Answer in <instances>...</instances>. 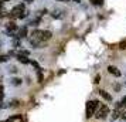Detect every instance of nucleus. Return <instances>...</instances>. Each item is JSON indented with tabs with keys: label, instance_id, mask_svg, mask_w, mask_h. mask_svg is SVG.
Masks as SVG:
<instances>
[{
	"label": "nucleus",
	"instance_id": "25",
	"mask_svg": "<svg viewBox=\"0 0 126 122\" xmlns=\"http://www.w3.org/2000/svg\"><path fill=\"white\" fill-rule=\"evenodd\" d=\"M0 108H4V105H1V102H0Z\"/></svg>",
	"mask_w": 126,
	"mask_h": 122
},
{
	"label": "nucleus",
	"instance_id": "10",
	"mask_svg": "<svg viewBox=\"0 0 126 122\" xmlns=\"http://www.w3.org/2000/svg\"><path fill=\"white\" fill-rule=\"evenodd\" d=\"M99 95H101L105 101H112V95H110V94H108L105 89H99Z\"/></svg>",
	"mask_w": 126,
	"mask_h": 122
},
{
	"label": "nucleus",
	"instance_id": "18",
	"mask_svg": "<svg viewBox=\"0 0 126 122\" xmlns=\"http://www.w3.org/2000/svg\"><path fill=\"white\" fill-rule=\"evenodd\" d=\"M3 97H4V94H3V87L0 85V101L3 99Z\"/></svg>",
	"mask_w": 126,
	"mask_h": 122
},
{
	"label": "nucleus",
	"instance_id": "22",
	"mask_svg": "<svg viewBox=\"0 0 126 122\" xmlns=\"http://www.w3.org/2000/svg\"><path fill=\"white\" fill-rule=\"evenodd\" d=\"M120 48H123V50L126 48V43H125V41H122V43H120Z\"/></svg>",
	"mask_w": 126,
	"mask_h": 122
},
{
	"label": "nucleus",
	"instance_id": "27",
	"mask_svg": "<svg viewBox=\"0 0 126 122\" xmlns=\"http://www.w3.org/2000/svg\"><path fill=\"white\" fill-rule=\"evenodd\" d=\"M27 3H31V0H27Z\"/></svg>",
	"mask_w": 126,
	"mask_h": 122
},
{
	"label": "nucleus",
	"instance_id": "28",
	"mask_svg": "<svg viewBox=\"0 0 126 122\" xmlns=\"http://www.w3.org/2000/svg\"><path fill=\"white\" fill-rule=\"evenodd\" d=\"M0 122H4V121H0Z\"/></svg>",
	"mask_w": 126,
	"mask_h": 122
},
{
	"label": "nucleus",
	"instance_id": "1",
	"mask_svg": "<svg viewBox=\"0 0 126 122\" xmlns=\"http://www.w3.org/2000/svg\"><path fill=\"white\" fill-rule=\"evenodd\" d=\"M52 37L51 31L48 30H33L31 33V38H30V44L34 48H41V46L48 41Z\"/></svg>",
	"mask_w": 126,
	"mask_h": 122
},
{
	"label": "nucleus",
	"instance_id": "5",
	"mask_svg": "<svg viewBox=\"0 0 126 122\" xmlns=\"http://www.w3.org/2000/svg\"><path fill=\"white\" fill-rule=\"evenodd\" d=\"M65 14H67V12L64 10V9H54L51 13V16L54 18H57V20H61V18L65 17Z\"/></svg>",
	"mask_w": 126,
	"mask_h": 122
},
{
	"label": "nucleus",
	"instance_id": "20",
	"mask_svg": "<svg viewBox=\"0 0 126 122\" xmlns=\"http://www.w3.org/2000/svg\"><path fill=\"white\" fill-rule=\"evenodd\" d=\"M38 82H43V74H41V70L38 71Z\"/></svg>",
	"mask_w": 126,
	"mask_h": 122
},
{
	"label": "nucleus",
	"instance_id": "6",
	"mask_svg": "<svg viewBox=\"0 0 126 122\" xmlns=\"http://www.w3.org/2000/svg\"><path fill=\"white\" fill-rule=\"evenodd\" d=\"M6 29H7V33H9V34L12 35V37H14V31H16V30H17V26H16V23H14V21H9V23L6 24Z\"/></svg>",
	"mask_w": 126,
	"mask_h": 122
},
{
	"label": "nucleus",
	"instance_id": "2",
	"mask_svg": "<svg viewBox=\"0 0 126 122\" xmlns=\"http://www.w3.org/2000/svg\"><path fill=\"white\" fill-rule=\"evenodd\" d=\"M29 13L26 12V6H24L23 3H20L17 6H14L12 9V12H10V17L12 18H23L26 17Z\"/></svg>",
	"mask_w": 126,
	"mask_h": 122
},
{
	"label": "nucleus",
	"instance_id": "23",
	"mask_svg": "<svg viewBox=\"0 0 126 122\" xmlns=\"http://www.w3.org/2000/svg\"><path fill=\"white\" fill-rule=\"evenodd\" d=\"M4 1H6V0H0V10H1V7H3V4H4Z\"/></svg>",
	"mask_w": 126,
	"mask_h": 122
},
{
	"label": "nucleus",
	"instance_id": "16",
	"mask_svg": "<svg viewBox=\"0 0 126 122\" xmlns=\"http://www.w3.org/2000/svg\"><path fill=\"white\" fill-rule=\"evenodd\" d=\"M120 121L126 122V112H125V111H122V114H120Z\"/></svg>",
	"mask_w": 126,
	"mask_h": 122
},
{
	"label": "nucleus",
	"instance_id": "29",
	"mask_svg": "<svg viewBox=\"0 0 126 122\" xmlns=\"http://www.w3.org/2000/svg\"><path fill=\"white\" fill-rule=\"evenodd\" d=\"M125 84H126V81H125Z\"/></svg>",
	"mask_w": 126,
	"mask_h": 122
},
{
	"label": "nucleus",
	"instance_id": "11",
	"mask_svg": "<svg viewBox=\"0 0 126 122\" xmlns=\"http://www.w3.org/2000/svg\"><path fill=\"white\" fill-rule=\"evenodd\" d=\"M17 60L23 64H31V61L27 58V55H23V54H17Z\"/></svg>",
	"mask_w": 126,
	"mask_h": 122
},
{
	"label": "nucleus",
	"instance_id": "26",
	"mask_svg": "<svg viewBox=\"0 0 126 122\" xmlns=\"http://www.w3.org/2000/svg\"><path fill=\"white\" fill-rule=\"evenodd\" d=\"M74 1H77V3H79V1H81V0H74Z\"/></svg>",
	"mask_w": 126,
	"mask_h": 122
},
{
	"label": "nucleus",
	"instance_id": "17",
	"mask_svg": "<svg viewBox=\"0 0 126 122\" xmlns=\"http://www.w3.org/2000/svg\"><path fill=\"white\" fill-rule=\"evenodd\" d=\"M7 60H9L7 55H0V63H6Z\"/></svg>",
	"mask_w": 126,
	"mask_h": 122
},
{
	"label": "nucleus",
	"instance_id": "12",
	"mask_svg": "<svg viewBox=\"0 0 126 122\" xmlns=\"http://www.w3.org/2000/svg\"><path fill=\"white\" fill-rule=\"evenodd\" d=\"M4 122H23V118H21V115H13Z\"/></svg>",
	"mask_w": 126,
	"mask_h": 122
},
{
	"label": "nucleus",
	"instance_id": "15",
	"mask_svg": "<svg viewBox=\"0 0 126 122\" xmlns=\"http://www.w3.org/2000/svg\"><path fill=\"white\" fill-rule=\"evenodd\" d=\"M91 3L95 4V6H101V4L103 3V0H91Z\"/></svg>",
	"mask_w": 126,
	"mask_h": 122
},
{
	"label": "nucleus",
	"instance_id": "4",
	"mask_svg": "<svg viewBox=\"0 0 126 122\" xmlns=\"http://www.w3.org/2000/svg\"><path fill=\"white\" fill-rule=\"evenodd\" d=\"M108 115H109V106L108 105L101 104L99 108H98V111L95 112V118H96V119H105Z\"/></svg>",
	"mask_w": 126,
	"mask_h": 122
},
{
	"label": "nucleus",
	"instance_id": "21",
	"mask_svg": "<svg viewBox=\"0 0 126 122\" xmlns=\"http://www.w3.org/2000/svg\"><path fill=\"white\" fill-rule=\"evenodd\" d=\"M99 80H101V75H96V77H95V81H94V82H95V84H98V82H99Z\"/></svg>",
	"mask_w": 126,
	"mask_h": 122
},
{
	"label": "nucleus",
	"instance_id": "24",
	"mask_svg": "<svg viewBox=\"0 0 126 122\" xmlns=\"http://www.w3.org/2000/svg\"><path fill=\"white\" fill-rule=\"evenodd\" d=\"M57 1H64V3H67V1H69V0H57Z\"/></svg>",
	"mask_w": 126,
	"mask_h": 122
},
{
	"label": "nucleus",
	"instance_id": "13",
	"mask_svg": "<svg viewBox=\"0 0 126 122\" xmlns=\"http://www.w3.org/2000/svg\"><path fill=\"white\" fill-rule=\"evenodd\" d=\"M38 23H40V17H37V18H34V20H31L30 21V26H38Z\"/></svg>",
	"mask_w": 126,
	"mask_h": 122
},
{
	"label": "nucleus",
	"instance_id": "19",
	"mask_svg": "<svg viewBox=\"0 0 126 122\" xmlns=\"http://www.w3.org/2000/svg\"><path fill=\"white\" fill-rule=\"evenodd\" d=\"M120 102H122V105H123V108H126V97H123V98L120 99Z\"/></svg>",
	"mask_w": 126,
	"mask_h": 122
},
{
	"label": "nucleus",
	"instance_id": "8",
	"mask_svg": "<svg viewBox=\"0 0 126 122\" xmlns=\"http://www.w3.org/2000/svg\"><path fill=\"white\" fill-rule=\"evenodd\" d=\"M26 35H27V27L24 26V27H21V29H18L16 37H17V38H24Z\"/></svg>",
	"mask_w": 126,
	"mask_h": 122
},
{
	"label": "nucleus",
	"instance_id": "3",
	"mask_svg": "<svg viewBox=\"0 0 126 122\" xmlns=\"http://www.w3.org/2000/svg\"><path fill=\"white\" fill-rule=\"evenodd\" d=\"M99 105H101V104H99V101H96V99L88 101V102H86V108H85L86 118H92V116H95V112L98 111Z\"/></svg>",
	"mask_w": 126,
	"mask_h": 122
},
{
	"label": "nucleus",
	"instance_id": "7",
	"mask_svg": "<svg viewBox=\"0 0 126 122\" xmlns=\"http://www.w3.org/2000/svg\"><path fill=\"white\" fill-rule=\"evenodd\" d=\"M108 72H109V74H112L113 77H120V75H122V72H120L115 65H109V67H108Z\"/></svg>",
	"mask_w": 126,
	"mask_h": 122
},
{
	"label": "nucleus",
	"instance_id": "9",
	"mask_svg": "<svg viewBox=\"0 0 126 122\" xmlns=\"http://www.w3.org/2000/svg\"><path fill=\"white\" fill-rule=\"evenodd\" d=\"M120 114H122V109H116V108H115V109L112 111V115H110V121L113 122V121H116L118 118H120Z\"/></svg>",
	"mask_w": 126,
	"mask_h": 122
},
{
	"label": "nucleus",
	"instance_id": "14",
	"mask_svg": "<svg viewBox=\"0 0 126 122\" xmlns=\"http://www.w3.org/2000/svg\"><path fill=\"white\" fill-rule=\"evenodd\" d=\"M12 84L13 85H20V84H21V80H20V78H13Z\"/></svg>",
	"mask_w": 126,
	"mask_h": 122
}]
</instances>
